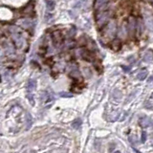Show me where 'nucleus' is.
Returning a JSON list of instances; mask_svg holds the SVG:
<instances>
[{
    "instance_id": "f257e3e1",
    "label": "nucleus",
    "mask_w": 153,
    "mask_h": 153,
    "mask_svg": "<svg viewBox=\"0 0 153 153\" xmlns=\"http://www.w3.org/2000/svg\"><path fill=\"white\" fill-rule=\"evenodd\" d=\"M35 87H37V82H35V80H29V82H28V90L30 91V92H32L33 90L35 89Z\"/></svg>"
},
{
    "instance_id": "f03ea898",
    "label": "nucleus",
    "mask_w": 153,
    "mask_h": 153,
    "mask_svg": "<svg viewBox=\"0 0 153 153\" xmlns=\"http://www.w3.org/2000/svg\"><path fill=\"white\" fill-rule=\"evenodd\" d=\"M46 6L48 11H53L55 9V2L52 0H46Z\"/></svg>"
},
{
    "instance_id": "7ed1b4c3",
    "label": "nucleus",
    "mask_w": 153,
    "mask_h": 153,
    "mask_svg": "<svg viewBox=\"0 0 153 153\" xmlns=\"http://www.w3.org/2000/svg\"><path fill=\"white\" fill-rule=\"evenodd\" d=\"M14 38H15V41L16 46H17V47H21L22 45H23L24 39H23V38H22L21 37H18V38H16V37H15Z\"/></svg>"
},
{
    "instance_id": "20e7f679",
    "label": "nucleus",
    "mask_w": 153,
    "mask_h": 153,
    "mask_svg": "<svg viewBox=\"0 0 153 153\" xmlns=\"http://www.w3.org/2000/svg\"><path fill=\"white\" fill-rule=\"evenodd\" d=\"M151 123H153L149 119H145V122L144 121L141 122V125L143 126V127H148V126L151 125Z\"/></svg>"
},
{
    "instance_id": "39448f33",
    "label": "nucleus",
    "mask_w": 153,
    "mask_h": 153,
    "mask_svg": "<svg viewBox=\"0 0 153 153\" xmlns=\"http://www.w3.org/2000/svg\"><path fill=\"white\" fill-rule=\"evenodd\" d=\"M73 127L74 128H76V129H78V128H80V126L81 125V121L80 119H78V120H76L74 123H73Z\"/></svg>"
},
{
    "instance_id": "423d86ee",
    "label": "nucleus",
    "mask_w": 153,
    "mask_h": 153,
    "mask_svg": "<svg viewBox=\"0 0 153 153\" xmlns=\"http://www.w3.org/2000/svg\"><path fill=\"white\" fill-rule=\"evenodd\" d=\"M60 96L64 97V98H71V97H72V95H71V94H69V93H65V92L60 93Z\"/></svg>"
},
{
    "instance_id": "0eeeda50",
    "label": "nucleus",
    "mask_w": 153,
    "mask_h": 153,
    "mask_svg": "<svg viewBox=\"0 0 153 153\" xmlns=\"http://www.w3.org/2000/svg\"><path fill=\"white\" fill-rule=\"evenodd\" d=\"M28 99H29V100H30V102H31L32 105H34L35 102H34V98H33V95H31V94H30V95L28 96Z\"/></svg>"
}]
</instances>
